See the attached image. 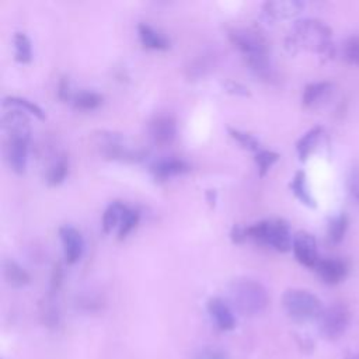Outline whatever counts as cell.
<instances>
[{
	"mask_svg": "<svg viewBox=\"0 0 359 359\" xmlns=\"http://www.w3.org/2000/svg\"><path fill=\"white\" fill-rule=\"evenodd\" d=\"M280 160V154L277 152L271 150H260L255 154V163L258 167V175L265 177V174L269 171L277 161Z\"/></svg>",
	"mask_w": 359,
	"mask_h": 359,
	"instance_id": "27",
	"label": "cell"
},
{
	"mask_svg": "<svg viewBox=\"0 0 359 359\" xmlns=\"http://www.w3.org/2000/svg\"><path fill=\"white\" fill-rule=\"evenodd\" d=\"M345 359H359V353H351V355L345 356Z\"/></svg>",
	"mask_w": 359,
	"mask_h": 359,
	"instance_id": "37",
	"label": "cell"
},
{
	"mask_svg": "<svg viewBox=\"0 0 359 359\" xmlns=\"http://www.w3.org/2000/svg\"><path fill=\"white\" fill-rule=\"evenodd\" d=\"M334 84L330 81L310 83L305 87L303 92V106L308 109H317L323 106L328 97L333 95Z\"/></svg>",
	"mask_w": 359,
	"mask_h": 359,
	"instance_id": "14",
	"label": "cell"
},
{
	"mask_svg": "<svg viewBox=\"0 0 359 359\" xmlns=\"http://www.w3.org/2000/svg\"><path fill=\"white\" fill-rule=\"evenodd\" d=\"M305 5L298 0H276V2H266L262 6V15L269 22L289 20L298 16Z\"/></svg>",
	"mask_w": 359,
	"mask_h": 359,
	"instance_id": "9",
	"label": "cell"
},
{
	"mask_svg": "<svg viewBox=\"0 0 359 359\" xmlns=\"http://www.w3.org/2000/svg\"><path fill=\"white\" fill-rule=\"evenodd\" d=\"M67 171H69L67 160L65 157H59L48 168L47 175H45V182L48 183V186L56 187V186H59V184H62L65 182V178L67 175Z\"/></svg>",
	"mask_w": 359,
	"mask_h": 359,
	"instance_id": "22",
	"label": "cell"
},
{
	"mask_svg": "<svg viewBox=\"0 0 359 359\" xmlns=\"http://www.w3.org/2000/svg\"><path fill=\"white\" fill-rule=\"evenodd\" d=\"M344 58L351 65H359V35L346 40L344 45Z\"/></svg>",
	"mask_w": 359,
	"mask_h": 359,
	"instance_id": "29",
	"label": "cell"
},
{
	"mask_svg": "<svg viewBox=\"0 0 359 359\" xmlns=\"http://www.w3.org/2000/svg\"><path fill=\"white\" fill-rule=\"evenodd\" d=\"M229 38L234 48L244 56L247 65L261 79L273 77V66L269 59V45L264 34L255 27H234L229 31Z\"/></svg>",
	"mask_w": 359,
	"mask_h": 359,
	"instance_id": "1",
	"label": "cell"
},
{
	"mask_svg": "<svg viewBox=\"0 0 359 359\" xmlns=\"http://www.w3.org/2000/svg\"><path fill=\"white\" fill-rule=\"evenodd\" d=\"M3 277L5 281L13 288H24L31 282L30 274L13 260H6L3 262Z\"/></svg>",
	"mask_w": 359,
	"mask_h": 359,
	"instance_id": "16",
	"label": "cell"
},
{
	"mask_svg": "<svg viewBox=\"0 0 359 359\" xmlns=\"http://www.w3.org/2000/svg\"><path fill=\"white\" fill-rule=\"evenodd\" d=\"M229 296L237 312L247 317L261 314L269 303L268 292L264 285L250 278L233 281L229 288Z\"/></svg>",
	"mask_w": 359,
	"mask_h": 359,
	"instance_id": "3",
	"label": "cell"
},
{
	"mask_svg": "<svg viewBox=\"0 0 359 359\" xmlns=\"http://www.w3.org/2000/svg\"><path fill=\"white\" fill-rule=\"evenodd\" d=\"M150 136L159 146L171 145L177 136L175 120L170 115H159L150 122Z\"/></svg>",
	"mask_w": 359,
	"mask_h": 359,
	"instance_id": "11",
	"label": "cell"
},
{
	"mask_svg": "<svg viewBox=\"0 0 359 359\" xmlns=\"http://www.w3.org/2000/svg\"><path fill=\"white\" fill-rule=\"evenodd\" d=\"M346 229H348V218H346V215L341 214V215L333 218L330 221V225H328V240L333 244H338L340 241H342Z\"/></svg>",
	"mask_w": 359,
	"mask_h": 359,
	"instance_id": "25",
	"label": "cell"
},
{
	"mask_svg": "<svg viewBox=\"0 0 359 359\" xmlns=\"http://www.w3.org/2000/svg\"><path fill=\"white\" fill-rule=\"evenodd\" d=\"M58 97L62 102H69L70 99H73L72 92H70V81L66 76H63L58 84Z\"/></svg>",
	"mask_w": 359,
	"mask_h": 359,
	"instance_id": "33",
	"label": "cell"
},
{
	"mask_svg": "<svg viewBox=\"0 0 359 359\" xmlns=\"http://www.w3.org/2000/svg\"><path fill=\"white\" fill-rule=\"evenodd\" d=\"M316 271L326 284L337 285L345 280L348 268L344 261L328 258L319 261V264L316 265Z\"/></svg>",
	"mask_w": 359,
	"mask_h": 359,
	"instance_id": "13",
	"label": "cell"
},
{
	"mask_svg": "<svg viewBox=\"0 0 359 359\" xmlns=\"http://www.w3.org/2000/svg\"><path fill=\"white\" fill-rule=\"evenodd\" d=\"M194 359H230V356L221 348L205 346L196 353Z\"/></svg>",
	"mask_w": 359,
	"mask_h": 359,
	"instance_id": "31",
	"label": "cell"
},
{
	"mask_svg": "<svg viewBox=\"0 0 359 359\" xmlns=\"http://www.w3.org/2000/svg\"><path fill=\"white\" fill-rule=\"evenodd\" d=\"M225 88L226 92L232 93V95H237V96H250L248 88L244 87L240 83H234V81H226L225 83Z\"/></svg>",
	"mask_w": 359,
	"mask_h": 359,
	"instance_id": "34",
	"label": "cell"
},
{
	"mask_svg": "<svg viewBox=\"0 0 359 359\" xmlns=\"http://www.w3.org/2000/svg\"><path fill=\"white\" fill-rule=\"evenodd\" d=\"M282 308L285 313L296 323L316 320L323 313L320 299L309 291L289 289L282 296Z\"/></svg>",
	"mask_w": 359,
	"mask_h": 359,
	"instance_id": "5",
	"label": "cell"
},
{
	"mask_svg": "<svg viewBox=\"0 0 359 359\" xmlns=\"http://www.w3.org/2000/svg\"><path fill=\"white\" fill-rule=\"evenodd\" d=\"M41 320L49 328H54V327L58 326V323H59V312H58V309L51 302H45L41 306Z\"/></svg>",
	"mask_w": 359,
	"mask_h": 359,
	"instance_id": "30",
	"label": "cell"
},
{
	"mask_svg": "<svg viewBox=\"0 0 359 359\" xmlns=\"http://www.w3.org/2000/svg\"><path fill=\"white\" fill-rule=\"evenodd\" d=\"M59 236L63 246V254L67 264H74L80 260L84 251V240L81 233L70 225H65L59 229Z\"/></svg>",
	"mask_w": 359,
	"mask_h": 359,
	"instance_id": "10",
	"label": "cell"
},
{
	"mask_svg": "<svg viewBox=\"0 0 359 359\" xmlns=\"http://www.w3.org/2000/svg\"><path fill=\"white\" fill-rule=\"evenodd\" d=\"M321 134H323V128L316 127V128L310 129L309 132H306L299 139V142L296 143V150H298V154L302 161L308 160V157L313 153V150L316 149V146L321 138Z\"/></svg>",
	"mask_w": 359,
	"mask_h": 359,
	"instance_id": "19",
	"label": "cell"
},
{
	"mask_svg": "<svg viewBox=\"0 0 359 359\" xmlns=\"http://www.w3.org/2000/svg\"><path fill=\"white\" fill-rule=\"evenodd\" d=\"M208 312L219 330L232 331L236 327V317L233 310L222 298H211L208 301Z\"/></svg>",
	"mask_w": 359,
	"mask_h": 359,
	"instance_id": "12",
	"label": "cell"
},
{
	"mask_svg": "<svg viewBox=\"0 0 359 359\" xmlns=\"http://www.w3.org/2000/svg\"><path fill=\"white\" fill-rule=\"evenodd\" d=\"M207 197H208L209 204H211V205H215V201H216V193H215V191H212V190H209V191L207 193Z\"/></svg>",
	"mask_w": 359,
	"mask_h": 359,
	"instance_id": "36",
	"label": "cell"
},
{
	"mask_svg": "<svg viewBox=\"0 0 359 359\" xmlns=\"http://www.w3.org/2000/svg\"><path fill=\"white\" fill-rule=\"evenodd\" d=\"M230 237H232V241L236 243V244H240V243L246 241V240H247V228L234 226V228L232 229Z\"/></svg>",
	"mask_w": 359,
	"mask_h": 359,
	"instance_id": "35",
	"label": "cell"
},
{
	"mask_svg": "<svg viewBox=\"0 0 359 359\" xmlns=\"http://www.w3.org/2000/svg\"><path fill=\"white\" fill-rule=\"evenodd\" d=\"M139 219H141L139 212L127 207V209H125V212L122 215L120 228H118V239L124 240L138 226Z\"/></svg>",
	"mask_w": 359,
	"mask_h": 359,
	"instance_id": "26",
	"label": "cell"
},
{
	"mask_svg": "<svg viewBox=\"0 0 359 359\" xmlns=\"http://www.w3.org/2000/svg\"><path fill=\"white\" fill-rule=\"evenodd\" d=\"M138 31H139V38L146 48L156 49V51L168 49V47H170L168 40L163 34L156 31L153 27H150L147 24H139Z\"/></svg>",
	"mask_w": 359,
	"mask_h": 359,
	"instance_id": "17",
	"label": "cell"
},
{
	"mask_svg": "<svg viewBox=\"0 0 359 359\" xmlns=\"http://www.w3.org/2000/svg\"><path fill=\"white\" fill-rule=\"evenodd\" d=\"M190 171L187 161L182 159H163L152 166V173L157 180H168L175 175H182Z\"/></svg>",
	"mask_w": 359,
	"mask_h": 359,
	"instance_id": "15",
	"label": "cell"
},
{
	"mask_svg": "<svg viewBox=\"0 0 359 359\" xmlns=\"http://www.w3.org/2000/svg\"><path fill=\"white\" fill-rule=\"evenodd\" d=\"M125 209H127V207L118 201H115L107 207V209L103 214V232L106 234L111 233L115 228H120V223H121Z\"/></svg>",
	"mask_w": 359,
	"mask_h": 359,
	"instance_id": "21",
	"label": "cell"
},
{
	"mask_svg": "<svg viewBox=\"0 0 359 359\" xmlns=\"http://www.w3.org/2000/svg\"><path fill=\"white\" fill-rule=\"evenodd\" d=\"M247 239L273 247L280 253H287L294 246L289 225L282 219L261 221L253 226H248Z\"/></svg>",
	"mask_w": 359,
	"mask_h": 359,
	"instance_id": "4",
	"label": "cell"
},
{
	"mask_svg": "<svg viewBox=\"0 0 359 359\" xmlns=\"http://www.w3.org/2000/svg\"><path fill=\"white\" fill-rule=\"evenodd\" d=\"M292 250L295 253L296 260L308 268H316V265L320 261L317 254L316 239L308 232H299L294 236Z\"/></svg>",
	"mask_w": 359,
	"mask_h": 359,
	"instance_id": "8",
	"label": "cell"
},
{
	"mask_svg": "<svg viewBox=\"0 0 359 359\" xmlns=\"http://www.w3.org/2000/svg\"><path fill=\"white\" fill-rule=\"evenodd\" d=\"M289 187L294 191V194L296 196V198L301 202H303L306 207H310V208L316 207V200L313 198V196L309 191L308 182H306V174L303 171H298L295 174Z\"/></svg>",
	"mask_w": 359,
	"mask_h": 359,
	"instance_id": "18",
	"label": "cell"
},
{
	"mask_svg": "<svg viewBox=\"0 0 359 359\" xmlns=\"http://www.w3.org/2000/svg\"><path fill=\"white\" fill-rule=\"evenodd\" d=\"M230 136L237 141L244 149L251 150V152H260V142L257 138H254L251 134L234 129V128H228Z\"/></svg>",
	"mask_w": 359,
	"mask_h": 359,
	"instance_id": "28",
	"label": "cell"
},
{
	"mask_svg": "<svg viewBox=\"0 0 359 359\" xmlns=\"http://www.w3.org/2000/svg\"><path fill=\"white\" fill-rule=\"evenodd\" d=\"M72 103L73 107L80 111H93L103 104V96H100L96 92L83 90V92H79L73 96Z\"/></svg>",
	"mask_w": 359,
	"mask_h": 359,
	"instance_id": "20",
	"label": "cell"
},
{
	"mask_svg": "<svg viewBox=\"0 0 359 359\" xmlns=\"http://www.w3.org/2000/svg\"><path fill=\"white\" fill-rule=\"evenodd\" d=\"M63 282V268L61 262L55 264L52 277H51V294H56L61 289V285Z\"/></svg>",
	"mask_w": 359,
	"mask_h": 359,
	"instance_id": "32",
	"label": "cell"
},
{
	"mask_svg": "<svg viewBox=\"0 0 359 359\" xmlns=\"http://www.w3.org/2000/svg\"><path fill=\"white\" fill-rule=\"evenodd\" d=\"M3 106L5 107H10V109H20V110H23L26 113L33 114L38 120H45V113L42 111V109L40 106H37L34 102H30L27 99H23V97H8V99H5Z\"/></svg>",
	"mask_w": 359,
	"mask_h": 359,
	"instance_id": "24",
	"label": "cell"
},
{
	"mask_svg": "<svg viewBox=\"0 0 359 359\" xmlns=\"http://www.w3.org/2000/svg\"><path fill=\"white\" fill-rule=\"evenodd\" d=\"M15 55L20 63H30L33 59L31 41L24 33H16L15 35Z\"/></svg>",
	"mask_w": 359,
	"mask_h": 359,
	"instance_id": "23",
	"label": "cell"
},
{
	"mask_svg": "<svg viewBox=\"0 0 359 359\" xmlns=\"http://www.w3.org/2000/svg\"><path fill=\"white\" fill-rule=\"evenodd\" d=\"M291 51L306 49L319 55L328 54L331 48V30L319 20H299L287 40Z\"/></svg>",
	"mask_w": 359,
	"mask_h": 359,
	"instance_id": "2",
	"label": "cell"
},
{
	"mask_svg": "<svg viewBox=\"0 0 359 359\" xmlns=\"http://www.w3.org/2000/svg\"><path fill=\"white\" fill-rule=\"evenodd\" d=\"M351 313L342 303H335L323 310L319 317V328L323 338L328 341H337L344 335L349 326Z\"/></svg>",
	"mask_w": 359,
	"mask_h": 359,
	"instance_id": "6",
	"label": "cell"
},
{
	"mask_svg": "<svg viewBox=\"0 0 359 359\" xmlns=\"http://www.w3.org/2000/svg\"><path fill=\"white\" fill-rule=\"evenodd\" d=\"M29 145H30V138L6 136V146H5L6 160L10 168L17 174H23L27 168Z\"/></svg>",
	"mask_w": 359,
	"mask_h": 359,
	"instance_id": "7",
	"label": "cell"
}]
</instances>
